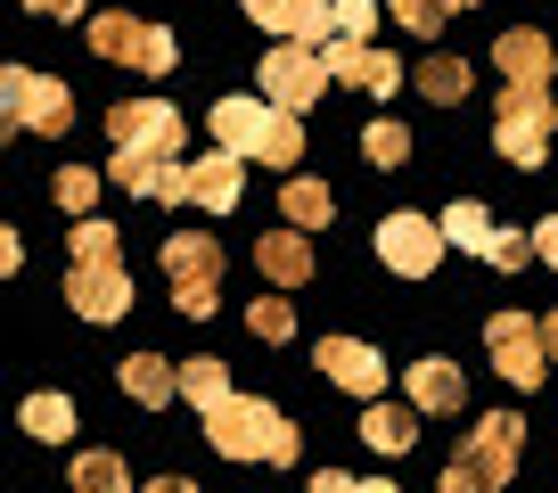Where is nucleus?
<instances>
[{"label":"nucleus","instance_id":"39","mask_svg":"<svg viewBox=\"0 0 558 493\" xmlns=\"http://www.w3.org/2000/svg\"><path fill=\"white\" fill-rule=\"evenodd\" d=\"M444 493H493V485H476V477H469V469L452 460V469H444Z\"/></svg>","mask_w":558,"mask_h":493},{"label":"nucleus","instance_id":"21","mask_svg":"<svg viewBox=\"0 0 558 493\" xmlns=\"http://www.w3.org/2000/svg\"><path fill=\"white\" fill-rule=\"evenodd\" d=\"M190 173H197V197H206L214 214L239 206V190H246V157H230V148H214V157H206V165H190Z\"/></svg>","mask_w":558,"mask_h":493},{"label":"nucleus","instance_id":"9","mask_svg":"<svg viewBox=\"0 0 558 493\" xmlns=\"http://www.w3.org/2000/svg\"><path fill=\"white\" fill-rule=\"evenodd\" d=\"M518 444H525V420H518V411H485V420L469 428V453H460V469H469L476 485L501 493L509 477H518Z\"/></svg>","mask_w":558,"mask_h":493},{"label":"nucleus","instance_id":"8","mask_svg":"<svg viewBox=\"0 0 558 493\" xmlns=\"http://www.w3.org/2000/svg\"><path fill=\"white\" fill-rule=\"evenodd\" d=\"M107 132H116V148H132V157H181V141H190V123L165 99H116L107 107Z\"/></svg>","mask_w":558,"mask_h":493},{"label":"nucleus","instance_id":"27","mask_svg":"<svg viewBox=\"0 0 558 493\" xmlns=\"http://www.w3.org/2000/svg\"><path fill=\"white\" fill-rule=\"evenodd\" d=\"M181 395H190L197 411H214V404L230 395V370L214 362V353H197V362H181Z\"/></svg>","mask_w":558,"mask_h":493},{"label":"nucleus","instance_id":"3","mask_svg":"<svg viewBox=\"0 0 558 493\" xmlns=\"http://www.w3.org/2000/svg\"><path fill=\"white\" fill-rule=\"evenodd\" d=\"M550 141H558V107H550V91H518V83H509L501 107H493V148H501L509 165H525V173H534V165L550 157Z\"/></svg>","mask_w":558,"mask_h":493},{"label":"nucleus","instance_id":"41","mask_svg":"<svg viewBox=\"0 0 558 493\" xmlns=\"http://www.w3.org/2000/svg\"><path fill=\"white\" fill-rule=\"evenodd\" d=\"M542 346H550V362H558V313H550V321H542Z\"/></svg>","mask_w":558,"mask_h":493},{"label":"nucleus","instance_id":"14","mask_svg":"<svg viewBox=\"0 0 558 493\" xmlns=\"http://www.w3.org/2000/svg\"><path fill=\"white\" fill-rule=\"evenodd\" d=\"M116 181L132 197H165V206H181V197H197V173L181 157H132V148H116Z\"/></svg>","mask_w":558,"mask_h":493},{"label":"nucleus","instance_id":"23","mask_svg":"<svg viewBox=\"0 0 558 493\" xmlns=\"http://www.w3.org/2000/svg\"><path fill=\"white\" fill-rule=\"evenodd\" d=\"M444 239H452V246H469V255H493V239H501V230H493V214L476 206V197H460V206L444 214Z\"/></svg>","mask_w":558,"mask_h":493},{"label":"nucleus","instance_id":"26","mask_svg":"<svg viewBox=\"0 0 558 493\" xmlns=\"http://www.w3.org/2000/svg\"><path fill=\"white\" fill-rule=\"evenodd\" d=\"M25 436L66 444L74 436V404H66V395H25Z\"/></svg>","mask_w":558,"mask_h":493},{"label":"nucleus","instance_id":"15","mask_svg":"<svg viewBox=\"0 0 558 493\" xmlns=\"http://www.w3.org/2000/svg\"><path fill=\"white\" fill-rule=\"evenodd\" d=\"M493 58H501V74H509L518 91H550V74H558L550 34H534V25H509V34L493 41Z\"/></svg>","mask_w":558,"mask_h":493},{"label":"nucleus","instance_id":"37","mask_svg":"<svg viewBox=\"0 0 558 493\" xmlns=\"http://www.w3.org/2000/svg\"><path fill=\"white\" fill-rule=\"evenodd\" d=\"M534 255H542V264H550V272H558V214H550V223H542V230H534Z\"/></svg>","mask_w":558,"mask_h":493},{"label":"nucleus","instance_id":"19","mask_svg":"<svg viewBox=\"0 0 558 493\" xmlns=\"http://www.w3.org/2000/svg\"><path fill=\"white\" fill-rule=\"evenodd\" d=\"M116 378H123V395H132L140 411H157V404H173V395H181V362H157V353H132Z\"/></svg>","mask_w":558,"mask_h":493},{"label":"nucleus","instance_id":"30","mask_svg":"<svg viewBox=\"0 0 558 493\" xmlns=\"http://www.w3.org/2000/svg\"><path fill=\"white\" fill-rule=\"evenodd\" d=\"M246 329H255L263 346H288V337H296V313H288V297H263L255 313H246Z\"/></svg>","mask_w":558,"mask_h":493},{"label":"nucleus","instance_id":"1","mask_svg":"<svg viewBox=\"0 0 558 493\" xmlns=\"http://www.w3.org/2000/svg\"><path fill=\"white\" fill-rule=\"evenodd\" d=\"M214 148L246 165H304V116L271 99H214Z\"/></svg>","mask_w":558,"mask_h":493},{"label":"nucleus","instance_id":"34","mask_svg":"<svg viewBox=\"0 0 558 493\" xmlns=\"http://www.w3.org/2000/svg\"><path fill=\"white\" fill-rule=\"evenodd\" d=\"M337 34L369 41V34H378V0H337Z\"/></svg>","mask_w":558,"mask_h":493},{"label":"nucleus","instance_id":"5","mask_svg":"<svg viewBox=\"0 0 558 493\" xmlns=\"http://www.w3.org/2000/svg\"><path fill=\"white\" fill-rule=\"evenodd\" d=\"M0 99H9V123H17V132H41V141H58L74 123V91L50 83V74H34V67L0 74Z\"/></svg>","mask_w":558,"mask_h":493},{"label":"nucleus","instance_id":"25","mask_svg":"<svg viewBox=\"0 0 558 493\" xmlns=\"http://www.w3.org/2000/svg\"><path fill=\"white\" fill-rule=\"evenodd\" d=\"M66 246H74V264H123V239H116V223H99V214H83V223L66 230Z\"/></svg>","mask_w":558,"mask_h":493},{"label":"nucleus","instance_id":"38","mask_svg":"<svg viewBox=\"0 0 558 493\" xmlns=\"http://www.w3.org/2000/svg\"><path fill=\"white\" fill-rule=\"evenodd\" d=\"M17 9H41V17H83V0H17Z\"/></svg>","mask_w":558,"mask_h":493},{"label":"nucleus","instance_id":"31","mask_svg":"<svg viewBox=\"0 0 558 493\" xmlns=\"http://www.w3.org/2000/svg\"><path fill=\"white\" fill-rule=\"evenodd\" d=\"M362 157L369 165H402V157H411V132H402V123H369V132H362Z\"/></svg>","mask_w":558,"mask_h":493},{"label":"nucleus","instance_id":"6","mask_svg":"<svg viewBox=\"0 0 558 493\" xmlns=\"http://www.w3.org/2000/svg\"><path fill=\"white\" fill-rule=\"evenodd\" d=\"M90 50L116 58V67H140V74H173V58H181L165 25H140V17H123V9L90 17Z\"/></svg>","mask_w":558,"mask_h":493},{"label":"nucleus","instance_id":"33","mask_svg":"<svg viewBox=\"0 0 558 493\" xmlns=\"http://www.w3.org/2000/svg\"><path fill=\"white\" fill-rule=\"evenodd\" d=\"M50 190H58V206H66V214H90V197H99V173H90V165H66Z\"/></svg>","mask_w":558,"mask_h":493},{"label":"nucleus","instance_id":"16","mask_svg":"<svg viewBox=\"0 0 558 493\" xmlns=\"http://www.w3.org/2000/svg\"><path fill=\"white\" fill-rule=\"evenodd\" d=\"M66 297L83 321H123V304H132V280H123V264H74L66 272Z\"/></svg>","mask_w":558,"mask_h":493},{"label":"nucleus","instance_id":"18","mask_svg":"<svg viewBox=\"0 0 558 493\" xmlns=\"http://www.w3.org/2000/svg\"><path fill=\"white\" fill-rule=\"evenodd\" d=\"M255 264H263V280L304 288V280H313V239H304V230H263V239H255Z\"/></svg>","mask_w":558,"mask_h":493},{"label":"nucleus","instance_id":"35","mask_svg":"<svg viewBox=\"0 0 558 493\" xmlns=\"http://www.w3.org/2000/svg\"><path fill=\"white\" fill-rule=\"evenodd\" d=\"M485 264H501V272L534 264V230H501V239H493V255H485Z\"/></svg>","mask_w":558,"mask_h":493},{"label":"nucleus","instance_id":"7","mask_svg":"<svg viewBox=\"0 0 558 493\" xmlns=\"http://www.w3.org/2000/svg\"><path fill=\"white\" fill-rule=\"evenodd\" d=\"M320 91H329V58L320 50H304V41H271V50H263V99L271 107L304 116Z\"/></svg>","mask_w":558,"mask_h":493},{"label":"nucleus","instance_id":"32","mask_svg":"<svg viewBox=\"0 0 558 493\" xmlns=\"http://www.w3.org/2000/svg\"><path fill=\"white\" fill-rule=\"evenodd\" d=\"M402 17V34H444V17H452V0H386Z\"/></svg>","mask_w":558,"mask_h":493},{"label":"nucleus","instance_id":"10","mask_svg":"<svg viewBox=\"0 0 558 493\" xmlns=\"http://www.w3.org/2000/svg\"><path fill=\"white\" fill-rule=\"evenodd\" d=\"M485 346H493V370H501L509 387H542V370H550V346L525 313H493L485 321Z\"/></svg>","mask_w":558,"mask_h":493},{"label":"nucleus","instance_id":"29","mask_svg":"<svg viewBox=\"0 0 558 493\" xmlns=\"http://www.w3.org/2000/svg\"><path fill=\"white\" fill-rule=\"evenodd\" d=\"M411 436H418V428L402 420V411L369 404V420H362V444H369V453H411Z\"/></svg>","mask_w":558,"mask_h":493},{"label":"nucleus","instance_id":"20","mask_svg":"<svg viewBox=\"0 0 558 493\" xmlns=\"http://www.w3.org/2000/svg\"><path fill=\"white\" fill-rule=\"evenodd\" d=\"M411 404L418 411H460V404H469V387H460L452 362H411Z\"/></svg>","mask_w":558,"mask_h":493},{"label":"nucleus","instance_id":"2","mask_svg":"<svg viewBox=\"0 0 558 493\" xmlns=\"http://www.w3.org/2000/svg\"><path fill=\"white\" fill-rule=\"evenodd\" d=\"M197 420H206V444L222 460H296V428L279 420L271 404H255V395H222V404L214 411H197Z\"/></svg>","mask_w":558,"mask_h":493},{"label":"nucleus","instance_id":"11","mask_svg":"<svg viewBox=\"0 0 558 493\" xmlns=\"http://www.w3.org/2000/svg\"><path fill=\"white\" fill-rule=\"evenodd\" d=\"M444 246L452 239H444V223H427V214H386L378 223V255L402 272V280H427V272L444 264Z\"/></svg>","mask_w":558,"mask_h":493},{"label":"nucleus","instance_id":"24","mask_svg":"<svg viewBox=\"0 0 558 493\" xmlns=\"http://www.w3.org/2000/svg\"><path fill=\"white\" fill-rule=\"evenodd\" d=\"M411 83H418V99H444V107H452V99H469V58H444V50H436Z\"/></svg>","mask_w":558,"mask_h":493},{"label":"nucleus","instance_id":"12","mask_svg":"<svg viewBox=\"0 0 558 493\" xmlns=\"http://www.w3.org/2000/svg\"><path fill=\"white\" fill-rule=\"evenodd\" d=\"M246 17L279 41H304V50H329L337 34V0H246Z\"/></svg>","mask_w":558,"mask_h":493},{"label":"nucleus","instance_id":"17","mask_svg":"<svg viewBox=\"0 0 558 493\" xmlns=\"http://www.w3.org/2000/svg\"><path fill=\"white\" fill-rule=\"evenodd\" d=\"M320 370H329L345 395H369V404L386 395V362L362 346V337H329V346H320Z\"/></svg>","mask_w":558,"mask_h":493},{"label":"nucleus","instance_id":"40","mask_svg":"<svg viewBox=\"0 0 558 493\" xmlns=\"http://www.w3.org/2000/svg\"><path fill=\"white\" fill-rule=\"evenodd\" d=\"M140 493H197L190 477H157V485H140Z\"/></svg>","mask_w":558,"mask_h":493},{"label":"nucleus","instance_id":"36","mask_svg":"<svg viewBox=\"0 0 558 493\" xmlns=\"http://www.w3.org/2000/svg\"><path fill=\"white\" fill-rule=\"evenodd\" d=\"M353 485H362V477H345V469H320V477H313L304 493H353Z\"/></svg>","mask_w":558,"mask_h":493},{"label":"nucleus","instance_id":"4","mask_svg":"<svg viewBox=\"0 0 558 493\" xmlns=\"http://www.w3.org/2000/svg\"><path fill=\"white\" fill-rule=\"evenodd\" d=\"M165 272H173V304L181 313H197L206 321L214 304V288H222V246H214V230H173V239H165Z\"/></svg>","mask_w":558,"mask_h":493},{"label":"nucleus","instance_id":"22","mask_svg":"<svg viewBox=\"0 0 558 493\" xmlns=\"http://www.w3.org/2000/svg\"><path fill=\"white\" fill-rule=\"evenodd\" d=\"M279 214H288V230H320L329 223V190H320L313 173H296L288 190H279Z\"/></svg>","mask_w":558,"mask_h":493},{"label":"nucleus","instance_id":"43","mask_svg":"<svg viewBox=\"0 0 558 493\" xmlns=\"http://www.w3.org/2000/svg\"><path fill=\"white\" fill-rule=\"evenodd\" d=\"M452 9H469V0H452Z\"/></svg>","mask_w":558,"mask_h":493},{"label":"nucleus","instance_id":"28","mask_svg":"<svg viewBox=\"0 0 558 493\" xmlns=\"http://www.w3.org/2000/svg\"><path fill=\"white\" fill-rule=\"evenodd\" d=\"M74 493H132L116 453H74Z\"/></svg>","mask_w":558,"mask_h":493},{"label":"nucleus","instance_id":"42","mask_svg":"<svg viewBox=\"0 0 558 493\" xmlns=\"http://www.w3.org/2000/svg\"><path fill=\"white\" fill-rule=\"evenodd\" d=\"M353 493H395V485H386V477H362V485H353Z\"/></svg>","mask_w":558,"mask_h":493},{"label":"nucleus","instance_id":"13","mask_svg":"<svg viewBox=\"0 0 558 493\" xmlns=\"http://www.w3.org/2000/svg\"><path fill=\"white\" fill-rule=\"evenodd\" d=\"M320 58H329V83H353V91H369V99L402 91V67H395V58L378 50V41H345V34H337V41H329Z\"/></svg>","mask_w":558,"mask_h":493}]
</instances>
